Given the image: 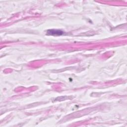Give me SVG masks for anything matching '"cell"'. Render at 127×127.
Masks as SVG:
<instances>
[{
    "mask_svg": "<svg viewBox=\"0 0 127 127\" xmlns=\"http://www.w3.org/2000/svg\"><path fill=\"white\" fill-rule=\"evenodd\" d=\"M63 34V31L60 30L50 29L47 31V34L48 35H61Z\"/></svg>",
    "mask_w": 127,
    "mask_h": 127,
    "instance_id": "obj_1",
    "label": "cell"
}]
</instances>
